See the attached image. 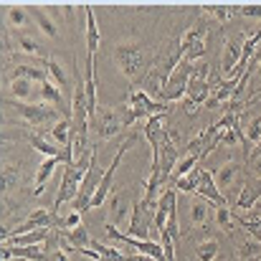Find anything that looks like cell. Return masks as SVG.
Listing matches in <instances>:
<instances>
[{
	"label": "cell",
	"instance_id": "cell-19",
	"mask_svg": "<svg viewBox=\"0 0 261 261\" xmlns=\"http://www.w3.org/2000/svg\"><path fill=\"white\" fill-rule=\"evenodd\" d=\"M200 175H203V163H198V168H195L193 173H188L185 177H177V180L173 182V188L177 190V193L182 190V193H188V195H190V193H195V190H198Z\"/></svg>",
	"mask_w": 261,
	"mask_h": 261
},
{
	"label": "cell",
	"instance_id": "cell-15",
	"mask_svg": "<svg viewBox=\"0 0 261 261\" xmlns=\"http://www.w3.org/2000/svg\"><path fill=\"white\" fill-rule=\"evenodd\" d=\"M48 236H51V228H38V231H31L23 236H13L5 244H10V246H43L48 241Z\"/></svg>",
	"mask_w": 261,
	"mask_h": 261
},
{
	"label": "cell",
	"instance_id": "cell-3",
	"mask_svg": "<svg viewBox=\"0 0 261 261\" xmlns=\"http://www.w3.org/2000/svg\"><path fill=\"white\" fill-rule=\"evenodd\" d=\"M150 226H155V211L147 208L142 203V198H135L132 203V213H129V236L140 239V241H150Z\"/></svg>",
	"mask_w": 261,
	"mask_h": 261
},
{
	"label": "cell",
	"instance_id": "cell-21",
	"mask_svg": "<svg viewBox=\"0 0 261 261\" xmlns=\"http://www.w3.org/2000/svg\"><path fill=\"white\" fill-rule=\"evenodd\" d=\"M216 223H218V228H221L223 233H228V236H233V233L239 231V226H236L233 213H231V208H228V205L216 208Z\"/></svg>",
	"mask_w": 261,
	"mask_h": 261
},
{
	"label": "cell",
	"instance_id": "cell-13",
	"mask_svg": "<svg viewBox=\"0 0 261 261\" xmlns=\"http://www.w3.org/2000/svg\"><path fill=\"white\" fill-rule=\"evenodd\" d=\"M236 251H239L241 261H261V244L256 239H251L249 233L236 241Z\"/></svg>",
	"mask_w": 261,
	"mask_h": 261
},
{
	"label": "cell",
	"instance_id": "cell-22",
	"mask_svg": "<svg viewBox=\"0 0 261 261\" xmlns=\"http://www.w3.org/2000/svg\"><path fill=\"white\" fill-rule=\"evenodd\" d=\"M218 251H221V246H218L216 239H203V241L195 246L198 261H216L218 259Z\"/></svg>",
	"mask_w": 261,
	"mask_h": 261
},
{
	"label": "cell",
	"instance_id": "cell-32",
	"mask_svg": "<svg viewBox=\"0 0 261 261\" xmlns=\"http://www.w3.org/2000/svg\"><path fill=\"white\" fill-rule=\"evenodd\" d=\"M48 261H69V256H66V251L61 249V251H56V254H51V256H48Z\"/></svg>",
	"mask_w": 261,
	"mask_h": 261
},
{
	"label": "cell",
	"instance_id": "cell-27",
	"mask_svg": "<svg viewBox=\"0 0 261 261\" xmlns=\"http://www.w3.org/2000/svg\"><path fill=\"white\" fill-rule=\"evenodd\" d=\"M15 41H18V46H20V51H23V54H28V56H41V59L46 61V56H43V46H41L36 38H31V36H23V33H20Z\"/></svg>",
	"mask_w": 261,
	"mask_h": 261
},
{
	"label": "cell",
	"instance_id": "cell-18",
	"mask_svg": "<svg viewBox=\"0 0 261 261\" xmlns=\"http://www.w3.org/2000/svg\"><path fill=\"white\" fill-rule=\"evenodd\" d=\"M5 246L10 249V256H13V259L48 261V256H46V251H43V246H10V244H5Z\"/></svg>",
	"mask_w": 261,
	"mask_h": 261
},
{
	"label": "cell",
	"instance_id": "cell-26",
	"mask_svg": "<svg viewBox=\"0 0 261 261\" xmlns=\"http://www.w3.org/2000/svg\"><path fill=\"white\" fill-rule=\"evenodd\" d=\"M200 8H203V13H208V15L218 18V20H228V18L239 15L241 5H200Z\"/></svg>",
	"mask_w": 261,
	"mask_h": 261
},
{
	"label": "cell",
	"instance_id": "cell-10",
	"mask_svg": "<svg viewBox=\"0 0 261 261\" xmlns=\"http://www.w3.org/2000/svg\"><path fill=\"white\" fill-rule=\"evenodd\" d=\"M129 198L122 193V190H117L112 198H109V216H112V221L109 223H114V226H119L122 221H127L129 218Z\"/></svg>",
	"mask_w": 261,
	"mask_h": 261
},
{
	"label": "cell",
	"instance_id": "cell-7",
	"mask_svg": "<svg viewBox=\"0 0 261 261\" xmlns=\"http://www.w3.org/2000/svg\"><path fill=\"white\" fill-rule=\"evenodd\" d=\"M211 208H216L211 200H205V198H200V195H193V198L188 200V223H190L193 228H203L205 221H208Z\"/></svg>",
	"mask_w": 261,
	"mask_h": 261
},
{
	"label": "cell",
	"instance_id": "cell-33",
	"mask_svg": "<svg viewBox=\"0 0 261 261\" xmlns=\"http://www.w3.org/2000/svg\"><path fill=\"white\" fill-rule=\"evenodd\" d=\"M127 261H158L152 259V256H145V254H129V259Z\"/></svg>",
	"mask_w": 261,
	"mask_h": 261
},
{
	"label": "cell",
	"instance_id": "cell-28",
	"mask_svg": "<svg viewBox=\"0 0 261 261\" xmlns=\"http://www.w3.org/2000/svg\"><path fill=\"white\" fill-rule=\"evenodd\" d=\"M15 182H18V168H15V165H5V168H3V177H0L3 193H10V190L15 188Z\"/></svg>",
	"mask_w": 261,
	"mask_h": 261
},
{
	"label": "cell",
	"instance_id": "cell-30",
	"mask_svg": "<svg viewBox=\"0 0 261 261\" xmlns=\"http://www.w3.org/2000/svg\"><path fill=\"white\" fill-rule=\"evenodd\" d=\"M239 15L244 18H261V3H246L239 8Z\"/></svg>",
	"mask_w": 261,
	"mask_h": 261
},
{
	"label": "cell",
	"instance_id": "cell-25",
	"mask_svg": "<svg viewBox=\"0 0 261 261\" xmlns=\"http://www.w3.org/2000/svg\"><path fill=\"white\" fill-rule=\"evenodd\" d=\"M198 163H200V158H195V155H185V158H180L177 165H175V170H173V177H170V185H173L177 177H185L188 173H193V170L198 168Z\"/></svg>",
	"mask_w": 261,
	"mask_h": 261
},
{
	"label": "cell",
	"instance_id": "cell-16",
	"mask_svg": "<svg viewBox=\"0 0 261 261\" xmlns=\"http://www.w3.org/2000/svg\"><path fill=\"white\" fill-rule=\"evenodd\" d=\"M28 145H31L36 152H41L43 158H59V152H61V147H59L56 142H51L48 137L36 135V132H31V135H28Z\"/></svg>",
	"mask_w": 261,
	"mask_h": 261
},
{
	"label": "cell",
	"instance_id": "cell-8",
	"mask_svg": "<svg viewBox=\"0 0 261 261\" xmlns=\"http://www.w3.org/2000/svg\"><path fill=\"white\" fill-rule=\"evenodd\" d=\"M261 200V182L259 180H246L239 198H236V208L239 211H254Z\"/></svg>",
	"mask_w": 261,
	"mask_h": 261
},
{
	"label": "cell",
	"instance_id": "cell-17",
	"mask_svg": "<svg viewBox=\"0 0 261 261\" xmlns=\"http://www.w3.org/2000/svg\"><path fill=\"white\" fill-rule=\"evenodd\" d=\"M43 69H46L48 79H51L56 87L61 89V91L71 89V84H69V76H66V71H64V66H61L56 59H46V61H43Z\"/></svg>",
	"mask_w": 261,
	"mask_h": 261
},
{
	"label": "cell",
	"instance_id": "cell-29",
	"mask_svg": "<svg viewBox=\"0 0 261 261\" xmlns=\"http://www.w3.org/2000/svg\"><path fill=\"white\" fill-rule=\"evenodd\" d=\"M79 226H82V213L69 208V213H66V216H61L59 231H74V228H79Z\"/></svg>",
	"mask_w": 261,
	"mask_h": 261
},
{
	"label": "cell",
	"instance_id": "cell-4",
	"mask_svg": "<svg viewBox=\"0 0 261 261\" xmlns=\"http://www.w3.org/2000/svg\"><path fill=\"white\" fill-rule=\"evenodd\" d=\"M13 101H23V104H33V99H38V84L25 79V76H10V89L8 96Z\"/></svg>",
	"mask_w": 261,
	"mask_h": 261
},
{
	"label": "cell",
	"instance_id": "cell-2",
	"mask_svg": "<svg viewBox=\"0 0 261 261\" xmlns=\"http://www.w3.org/2000/svg\"><path fill=\"white\" fill-rule=\"evenodd\" d=\"M91 129L96 132L99 140H109V137L119 135L124 129V112H122V107H99L94 119H91Z\"/></svg>",
	"mask_w": 261,
	"mask_h": 261
},
{
	"label": "cell",
	"instance_id": "cell-14",
	"mask_svg": "<svg viewBox=\"0 0 261 261\" xmlns=\"http://www.w3.org/2000/svg\"><path fill=\"white\" fill-rule=\"evenodd\" d=\"M61 163H59V158H46L41 165H38V173H36V188H33V195H43V188H46V182L51 180V175L54 170L59 168Z\"/></svg>",
	"mask_w": 261,
	"mask_h": 261
},
{
	"label": "cell",
	"instance_id": "cell-24",
	"mask_svg": "<svg viewBox=\"0 0 261 261\" xmlns=\"http://www.w3.org/2000/svg\"><path fill=\"white\" fill-rule=\"evenodd\" d=\"M8 8V23L13 25V28H23V25H28V20H31V13H28V8H23V5H5Z\"/></svg>",
	"mask_w": 261,
	"mask_h": 261
},
{
	"label": "cell",
	"instance_id": "cell-1",
	"mask_svg": "<svg viewBox=\"0 0 261 261\" xmlns=\"http://www.w3.org/2000/svg\"><path fill=\"white\" fill-rule=\"evenodd\" d=\"M114 64L129 82H142L147 76V54L137 43H119L114 46Z\"/></svg>",
	"mask_w": 261,
	"mask_h": 261
},
{
	"label": "cell",
	"instance_id": "cell-9",
	"mask_svg": "<svg viewBox=\"0 0 261 261\" xmlns=\"http://www.w3.org/2000/svg\"><path fill=\"white\" fill-rule=\"evenodd\" d=\"M82 8H84V18H87V56H94V54L99 51L101 33H99V25H96L94 8H91V5H82Z\"/></svg>",
	"mask_w": 261,
	"mask_h": 261
},
{
	"label": "cell",
	"instance_id": "cell-5",
	"mask_svg": "<svg viewBox=\"0 0 261 261\" xmlns=\"http://www.w3.org/2000/svg\"><path fill=\"white\" fill-rule=\"evenodd\" d=\"M195 195H200V198H205V200H211L216 208H221V205H228V200H226V195L218 190V185H216V177L211 170H205L203 168V175H200V182H198V190H195Z\"/></svg>",
	"mask_w": 261,
	"mask_h": 261
},
{
	"label": "cell",
	"instance_id": "cell-6",
	"mask_svg": "<svg viewBox=\"0 0 261 261\" xmlns=\"http://www.w3.org/2000/svg\"><path fill=\"white\" fill-rule=\"evenodd\" d=\"M241 46L244 43H239V41H233V38H228L226 43H223V54H221V74H223V79H231L233 76V71H236V66L241 64Z\"/></svg>",
	"mask_w": 261,
	"mask_h": 261
},
{
	"label": "cell",
	"instance_id": "cell-23",
	"mask_svg": "<svg viewBox=\"0 0 261 261\" xmlns=\"http://www.w3.org/2000/svg\"><path fill=\"white\" fill-rule=\"evenodd\" d=\"M203 38H208V28H205L203 23H198V25H193V28L180 38V48L188 54V51L193 48V43H198V41H203Z\"/></svg>",
	"mask_w": 261,
	"mask_h": 261
},
{
	"label": "cell",
	"instance_id": "cell-20",
	"mask_svg": "<svg viewBox=\"0 0 261 261\" xmlns=\"http://www.w3.org/2000/svg\"><path fill=\"white\" fill-rule=\"evenodd\" d=\"M51 137H54V142H56L59 147H69V145H74V142H71V119H61V122H56V124L51 127Z\"/></svg>",
	"mask_w": 261,
	"mask_h": 261
},
{
	"label": "cell",
	"instance_id": "cell-11",
	"mask_svg": "<svg viewBox=\"0 0 261 261\" xmlns=\"http://www.w3.org/2000/svg\"><path fill=\"white\" fill-rule=\"evenodd\" d=\"M241 173V163H233V160H228V163H223L218 170H213V177H216V185H218V190L226 195V190L233 185V180L239 177Z\"/></svg>",
	"mask_w": 261,
	"mask_h": 261
},
{
	"label": "cell",
	"instance_id": "cell-12",
	"mask_svg": "<svg viewBox=\"0 0 261 261\" xmlns=\"http://www.w3.org/2000/svg\"><path fill=\"white\" fill-rule=\"evenodd\" d=\"M25 8H28L31 18L36 20V25L41 28V33H46L48 38H59V28H56L54 18L48 15V10H43L41 5H25Z\"/></svg>",
	"mask_w": 261,
	"mask_h": 261
},
{
	"label": "cell",
	"instance_id": "cell-31",
	"mask_svg": "<svg viewBox=\"0 0 261 261\" xmlns=\"http://www.w3.org/2000/svg\"><path fill=\"white\" fill-rule=\"evenodd\" d=\"M61 13H64V18L71 23L74 20V5H61Z\"/></svg>",
	"mask_w": 261,
	"mask_h": 261
}]
</instances>
